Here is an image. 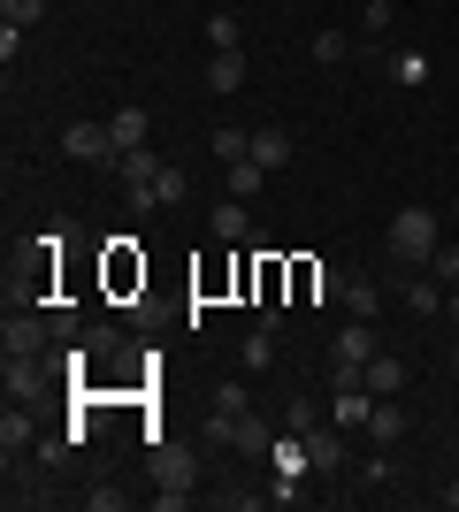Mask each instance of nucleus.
<instances>
[{
  "mask_svg": "<svg viewBox=\"0 0 459 512\" xmlns=\"http://www.w3.org/2000/svg\"><path fill=\"white\" fill-rule=\"evenodd\" d=\"M383 245H391L398 268H429V260H437V245H444V230H437V214H429V207H398V222H391V237H383Z\"/></svg>",
  "mask_w": 459,
  "mask_h": 512,
  "instance_id": "nucleus-1",
  "label": "nucleus"
},
{
  "mask_svg": "<svg viewBox=\"0 0 459 512\" xmlns=\"http://www.w3.org/2000/svg\"><path fill=\"white\" fill-rule=\"evenodd\" d=\"M375 352H383V344H375V321H345V329H337V344H329V360H337V375H345V383H360V367H368Z\"/></svg>",
  "mask_w": 459,
  "mask_h": 512,
  "instance_id": "nucleus-2",
  "label": "nucleus"
},
{
  "mask_svg": "<svg viewBox=\"0 0 459 512\" xmlns=\"http://www.w3.org/2000/svg\"><path fill=\"white\" fill-rule=\"evenodd\" d=\"M0 383H8V406H23V398H39V390H46V367L31 360V352H8Z\"/></svg>",
  "mask_w": 459,
  "mask_h": 512,
  "instance_id": "nucleus-3",
  "label": "nucleus"
},
{
  "mask_svg": "<svg viewBox=\"0 0 459 512\" xmlns=\"http://www.w3.org/2000/svg\"><path fill=\"white\" fill-rule=\"evenodd\" d=\"M299 436H306V467H314V474L345 467V436H337V428H299Z\"/></svg>",
  "mask_w": 459,
  "mask_h": 512,
  "instance_id": "nucleus-4",
  "label": "nucleus"
},
{
  "mask_svg": "<svg viewBox=\"0 0 459 512\" xmlns=\"http://www.w3.org/2000/svg\"><path fill=\"white\" fill-rule=\"evenodd\" d=\"M153 482H161V490H192V451L184 444H153Z\"/></svg>",
  "mask_w": 459,
  "mask_h": 512,
  "instance_id": "nucleus-5",
  "label": "nucleus"
},
{
  "mask_svg": "<svg viewBox=\"0 0 459 512\" xmlns=\"http://www.w3.org/2000/svg\"><path fill=\"white\" fill-rule=\"evenodd\" d=\"M146 130H153V115H146V107H115V115H108L115 153H138V146H146Z\"/></svg>",
  "mask_w": 459,
  "mask_h": 512,
  "instance_id": "nucleus-6",
  "label": "nucleus"
},
{
  "mask_svg": "<svg viewBox=\"0 0 459 512\" xmlns=\"http://www.w3.org/2000/svg\"><path fill=\"white\" fill-rule=\"evenodd\" d=\"M77 161H115V138H108V123H69V138H62Z\"/></svg>",
  "mask_w": 459,
  "mask_h": 512,
  "instance_id": "nucleus-7",
  "label": "nucleus"
},
{
  "mask_svg": "<svg viewBox=\"0 0 459 512\" xmlns=\"http://www.w3.org/2000/svg\"><path fill=\"white\" fill-rule=\"evenodd\" d=\"M207 230H215L222 245H245V237H253V214H245V199H222V207L207 214Z\"/></svg>",
  "mask_w": 459,
  "mask_h": 512,
  "instance_id": "nucleus-8",
  "label": "nucleus"
},
{
  "mask_svg": "<svg viewBox=\"0 0 459 512\" xmlns=\"http://www.w3.org/2000/svg\"><path fill=\"white\" fill-rule=\"evenodd\" d=\"M360 383H368L375 398H398V390H406V360H391V352H375V360L360 367Z\"/></svg>",
  "mask_w": 459,
  "mask_h": 512,
  "instance_id": "nucleus-9",
  "label": "nucleus"
},
{
  "mask_svg": "<svg viewBox=\"0 0 459 512\" xmlns=\"http://www.w3.org/2000/svg\"><path fill=\"white\" fill-rule=\"evenodd\" d=\"M46 337H54L46 321H31V314H8V329H0V352H39Z\"/></svg>",
  "mask_w": 459,
  "mask_h": 512,
  "instance_id": "nucleus-10",
  "label": "nucleus"
},
{
  "mask_svg": "<svg viewBox=\"0 0 459 512\" xmlns=\"http://www.w3.org/2000/svg\"><path fill=\"white\" fill-rule=\"evenodd\" d=\"M253 161H261V169H268V176H276V169H284V161H291V130H276V123H261V130H253Z\"/></svg>",
  "mask_w": 459,
  "mask_h": 512,
  "instance_id": "nucleus-11",
  "label": "nucleus"
},
{
  "mask_svg": "<svg viewBox=\"0 0 459 512\" xmlns=\"http://www.w3.org/2000/svg\"><path fill=\"white\" fill-rule=\"evenodd\" d=\"M238 85H245V54H238V46H222L215 62H207V92H238Z\"/></svg>",
  "mask_w": 459,
  "mask_h": 512,
  "instance_id": "nucleus-12",
  "label": "nucleus"
},
{
  "mask_svg": "<svg viewBox=\"0 0 459 512\" xmlns=\"http://www.w3.org/2000/svg\"><path fill=\"white\" fill-rule=\"evenodd\" d=\"M368 436H375V444H398V436H406V413H398V398H375Z\"/></svg>",
  "mask_w": 459,
  "mask_h": 512,
  "instance_id": "nucleus-13",
  "label": "nucleus"
},
{
  "mask_svg": "<svg viewBox=\"0 0 459 512\" xmlns=\"http://www.w3.org/2000/svg\"><path fill=\"white\" fill-rule=\"evenodd\" d=\"M345 314H352V321H375V314H383V291H375L368 276H352V283H345Z\"/></svg>",
  "mask_w": 459,
  "mask_h": 512,
  "instance_id": "nucleus-14",
  "label": "nucleus"
},
{
  "mask_svg": "<svg viewBox=\"0 0 459 512\" xmlns=\"http://www.w3.org/2000/svg\"><path fill=\"white\" fill-rule=\"evenodd\" d=\"M261 161H253V153H245V161H230V169H222V184H230V199H253V192H261Z\"/></svg>",
  "mask_w": 459,
  "mask_h": 512,
  "instance_id": "nucleus-15",
  "label": "nucleus"
},
{
  "mask_svg": "<svg viewBox=\"0 0 459 512\" xmlns=\"http://www.w3.org/2000/svg\"><path fill=\"white\" fill-rule=\"evenodd\" d=\"M23 444H31V413H23V406H8V421H0V451L16 459Z\"/></svg>",
  "mask_w": 459,
  "mask_h": 512,
  "instance_id": "nucleus-16",
  "label": "nucleus"
},
{
  "mask_svg": "<svg viewBox=\"0 0 459 512\" xmlns=\"http://www.w3.org/2000/svg\"><path fill=\"white\" fill-rule=\"evenodd\" d=\"M39 16H46V0H0V23H16V31H31Z\"/></svg>",
  "mask_w": 459,
  "mask_h": 512,
  "instance_id": "nucleus-17",
  "label": "nucleus"
},
{
  "mask_svg": "<svg viewBox=\"0 0 459 512\" xmlns=\"http://www.w3.org/2000/svg\"><path fill=\"white\" fill-rule=\"evenodd\" d=\"M406 306H414V314H437V306H444V283H437V276H421L414 291H406Z\"/></svg>",
  "mask_w": 459,
  "mask_h": 512,
  "instance_id": "nucleus-18",
  "label": "nucleus"
},
{
  "mask_svg": "<svg viewBox=\"0 0 459 512\" xmlns=\"http://www.w3.org/2000/svg\"><path fill=\"white\" fill-rule=\"evenodd\" d=\"M215 413H230V421H245V413H253V398H245V383H222V390H215Z\"/></svg>",
  "mask_w": 459,
  "mask_h": 512,
  "instance_id": "nucleus-19",
  "label": "nucleus"
},
{
  "mask_svg": "<svg viewBox=\"0 0 459 512\" xmlns=\"http://www.w3.org/2000/svg\"><path fill=\"white\" fill-rule=\"evenodd\" d=\"M314 62H352V39L345 31H322V39H314Z\"/></svg>",
  "mask_w": 459,
  "mask_h": 512,
  "instance_id": "nucleus-20",
  "label": "nucleus"
},
{
  "mask_svg": "<svg viewBox=\"0 0 459 512\" xmlns=\"http://www.w3.org/2000/svg\"><path fill=\"white\" fill-rule=\"evenodd\" d=\"M238 451H245V459H261V451H268V428L253 421V413H245V421H238Z\"/></svg>",
  "mask_w": 459,
  "mask_h": 512,
  "instance_id": "nucleus-21",
  "label": "nucleus"
},
{
  "mask_svg": "<svg viewBox=\"0 0 459 512\" xmlns=\"http://www.w3.org/2000/svg\"><path fill=\"white\" fill-rule=\"evenodd\" d=\"M429 268H437L444 291H459V245H437V260H429Z\"/></svg>",
  "mask_w": 459,
  "mask_h": 512,
  "instance_id": "nucleus-22",
  "label": "nucleus"
},
{
  "mask_svg": "<svg viewBox=\"0 0 459 512\" xmlns=\"http://www.w3.org/2000/svg\"><path fill=\"white\" fill-rule=\"evenodd\" d=\"M153 192H161V199H184V192H192V176H184V169H161V176H153Z\"/></svg>",
  "mask_w": 459,
  "mask_h": 512,
  "instance_id": "nucleus-23",
  "label": "nucleus"
},
{
  "mask_svg": "<svg viewBox=\"0 0 459 512\" xmlns=\"http://www.w3.org/2000/svg\"><path fill=\"white\" fill-rule=\"evenodd\" d=\"M207 46H215V54H222V46H238V16H215V23H207Z\"/></svg>",
  "mask_w": 459,
  "mask_h": 512,
  "instance_id": "nucleus-24",
  "label": "nucleus"
},
{
  "mask_svg": "<svg viewBox=\"0 0 459 512\" xmlns=\"http://www.w3.org/2000/svg\"><path fill=\"white\" fill-rule=\"evenodd\" d=\"M268 497H276V505H299V497H306V482H299V467H291V474H276V490H268Z\"/></svg>",
  "mask_w": 459,
  "mask_h": 512,
  "instance_id": "nucleus-25",
  "label": "nucleus"
},
{
  "mask_svg": "<svg viewBox=\"0 0 459 512\" xmlns=\"http://www.w3.org/2000/svg\"><path fill=\"white\" fill-rule=\"evenodd\" d=\"M360 482H368V490H398V467H391V459H375V467L360 474Z\"/></svg>",
  "mask_w": 459,
  "mask_h": 512,
  "instance_id": "nucleus-26",
  "label": "nucleus"
},
{
  "mask_svg": "<svg viewBox=\"0 0 459 512\" xmlns=\"http://www.w3.org/2000/svg\"><path fill=\"white\" fill-rule=\"evenodd\" d=\"M444 314H452V321H459V291H444Z\"/></svg>",
  "mask_w": 459,
  "mask_h": 512,
  "instance_id": "nucleus-27",
  "label": "nucleus"
},
{
  "mask_svg": "<svg viewBox=\"0 0 459 512\" xmlns=\"http://www.w3.org/2000/svg\"><path fill=\"white\" fill-rule=\"evenodd\" d=\"M444 497H452V512H459V482H452V490H444Z\"/></svg>",
  "mask_w": 459,
  "mask_h": 512,
  "instance_id": "nucleus-28",
  "label": "nucleus"
},
{
  "mask_svg": "<svg viewBox=\"0 0 459 512\" xmlns=\"http://www.w3.org/2000/svg\"><path fill=\"white\" fill-rule=\"evenodd\" d=\"M452 375H459V352H452Z\"/></svg>",
  "mask_w": 459,
  "mask_h": 512,
  "instance_id": "nucleus-29",
  "label": "nucleus"
},
{
  "mask_svg": "<svg viewBox=\"0 0 459 512\" xmlns=\"http://www.w3.org/2000/svg\"><path fill=\"white\" fill-rule=\"evenodd\" d=\"M360 8H368V0H360Z\"/></svg>",
  "mask_w": 459,
  "mask_h": 512,
  "instance_id": "nucleus-30",
  "label": "nucleus"
}]
</instances>
